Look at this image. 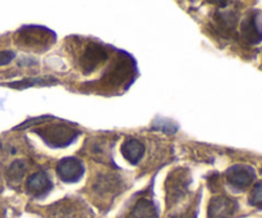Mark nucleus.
<instances>
[{
    "label": "nucleus",
    "mask_w": 262,
    "mask_h": 218,
    "mask_svg": "<svg viewBox=\"0 0 262 218\" xmlns=\"http://www.w3.org/2000/svg\"><path fill=\"white\" fill-rule=\"evenodd\" d=\"M53 189V182L45 172H36L28 177L27 191L35 197H42Z\"/></svg>",
    "instance_id": "nucleus-9"
},
{
    "label": "nucleus",
    "mask_w": 262,
    "mask_h": 218,
    "mask_svg": "<svg viewBox=\"0 0 262 218\" xmlns=\"http://www.w3.org/2000/svg\"><path fill=\"white\" fill-rule=\"evenodd\" d=\"M49 118L48 115H43V117H40V118H32V120H28L26 121V122H23L22 125L17 126V127L14 128V130H20V128H30L31 126H35V125H40V123H43L45 121H48Z\"/></svg>",
    "instance_id": "nucleus-16"
},
{
    "label": "nucleus",
    "mask_w": 262,
    "mask_h": 218,
    "mask_svg": "<svg viewBox=\"0 0 262 218\" xmlns=\"http://www.w3.org/2000/svg\"><path fill=\"white\" fill-rule=\"evenodd\" d=\"M135 68L136 64L132 56H129L128 54H123V56H119L118 61L113 64V67H110L104 78H106L109 84L118 86V85H122L123 82L129 81Z\"/></svg>",
    "instance_id": "nucleus-5"
},
{
    "label": "nucleus",
    "mask_w": 262,
    "mask_h": 218,
    "mask_svg": "<svg viewBox=\"0 0 262 218\" xmlns=\"http://www.w3.org/2000/svg\"><path fill=\"white\" fill-rule=\"evenodd\" d=\"M59 84L55 77H30V78H23L20 81H13L3 84L4 86L12 87L15 90H25L32 86H51V85Z\"/></svg>",
    "instance_id": "nucleus-11"
},
{
    "label": "nucleus",
    "mask_w": 262,
    "mask_h": 218,
    "mask_svg": "<svg viewBox=\"0 0 262 218\" xmlns=\"http://www.w3.org/2000/svg\"><path fill=\"white\" fill-rule=\"evenodd\" d=\"M107 58L109 55L104 46L97 43H90L79 59V67L84 74H91L100 66H102Z\"/></svg>",
    "instance_id": "nucleus-3"
},
{
    "label": "nucleus",
    "mask_w": 262,
    "mask_h": 218,
    "mask_svg": "<svg viewBox=\"0 0 262 218\" xmlns=\"http://www.w3.org/2000/svg\"><path fill=\"white\" fill-rule=\"evenodd\" d=\"M120 151H122V155L124 156L125 161L136 166L142 159L143 154H145V146H143L141 141L136 140V138H127L122 144Z\"/></svg>",
    "instance_id": "nucleus-10"
},
{
    "label": "nucleus",
    "mask_w": 262,
    "mask_h": 218,
    "mask_svg": "<svg viewBox=\"0 0 262 218\" xmlns=\"http://www.w3.org/2000/svg\"><path fill=\"white\" fill-rule=\"evenodd\" d=\"M241 35L248 44H260L262 41V15L258 12H251L241 25Z\"/></svg>",
    "instance_id": "nucleus-6"
},
{
    "label": "nucleus",
    "mask_w": 262,
    "mask_h": 218,
    "mask_svg": "<svg viewBox=\"0 0 262 218\" xmlns=\"http://www.w3.org/2000/svg\"><path fill=\"white\" fill-rule=\"evenodd\" d=\"M33 131L42 138L46 145L53 149L66 148V146L74 143V140L81 135V131L71 127V126L64 122L50 123L45 127L36 128Z\"/></svg>",
    "instance_id": "nucleus-2"
},
{
    "label": "nucleus",
    "mask_w": 262,
    "mask_h": 218,
    "mask_svg": "<svg viewBox=\"0 0 262 218\" xmlns=\"http://www.w3.org/2000/svg\"><path fill=\"white\" fill-rule=\"evenodd\" d=\"M26 171H27V164L22 159H18L14 161L9 166L7 171V179L10 182H15V184H19L22 181V179L25 177Z\"/></svg>",
    "instance_id": "nucleus-13"
},
{
    "label": "nucleus",
    "mask_w": 262,
    "mask_h": 218,
    "mask_svg": "<svg viewBox=\"0 0 262 218\" xmlns=\"http://www.w3.org/2000/svg\"><path fill=\"white\" fill-rule=\"evenodd\" d=\"M250 204L258 208V209H262V181H258L253 186L252 191H251Z\"/></svg>",
    "instance_id": "nucleus-14"
},
{
    "label": "nucleus",
    "mask_w": 262,
    "mask_h": 218,
    "mask_svg": "<svg viewBox=\"0 0 262 218\" xmlns=\"http://www.w3.org/2000/svg\"><path fill=\"white\" fill-rule=\"evenodd\" d=\"M227 181L233 189L242 191L253 184L256 179V172L248 164H234L225 172Z\"/></svg>",
    "instance_id": "nucleus-4"
},
{
    "label": "nucleus",
    "mask_w": 262,
    "mask_h": 218,
    "mask_svg": "<svg viewBox=\"0 0 262 218\" xmlns=\"http://www.w3.org/2000/svg\"><path fill=\"white\" fill-rule=\"evenodd\" d=\"M56 35L43 26H25L15 33V43L26 49L42 53L55 43Z\"/></svg>",
    "instance_id": "nucleus-1"
},
{
    "label": "nucleus",
    "mask_w": 262,
    "mask_h": 218,
    "mask_svg": "<svg viewBox=\"0 0 262 218\" xmlns=\"http://www.w3.org/2000/svg\"><path fill=\"white\" fill-rule=\"evenodd\" d=\"M15 54L12 50H0V66L10 63L14 59Z\"/></svg>",
    "instance_id": "nucleus-17"
},
{
    "label": "nucleus",
    "mask_w": 262,
    "mask_h": 218,
    "mask_svg": "<svg viewBox=\"0 0 262 218\" xmlns=\"http://www.w3.org/2000/svg\"><path fill=\"white\" fill-rule=\"evenodd\" d=\"M238 210V203L227 196H215L210 200L207 217L209 218H233Z\"/></svg>",
    "instance_id": "nucleus-8"
},
{
    "label": "nucleus",
    "mask_w": 262,
    "mask_h": 218,
    "mask_svg": "<svg viewBox=\"0 0 262 218\" xmlns=\"http://www.w3.org/2000/svg\"><path fill=\"white\" fill-rule=\"evenodd\" d=\"M156 123H159V126H154V128H160V131H164V132L174 133L178 130V126L169 120H159L156 121Z\"/></svg>",
    "instance_id": "nucleus-15"
},
{
    "label": "nucleus",
    "mask_w": 262,
    "mask_h": 218,
    "mask_svg": "<svg viewBox=\"0 0 262 218\" xmlns=\"http://www.w3.org/2000/svg\"><path fill=\"white\" fill-rule=\"evenodd\" d=\"M56 173H58L59 179L63 182H68V184H74V182L79 181L83 177L84 167L79 159L73 158V156H68V158H63L58 163L56 167Z\"/></svg>",
    "instance_id": "nucleus-7"
},
{
    "label": "nucleus",
    "mask_w": 262,
    "mask_h": 218,
    "mask_svg": "<svg viewBox=\"0 0 262 218\" xmlns=\"http://www.w3.org/2000/svg\"><path fill=\"white\" fill-rule=\"evenodd\" d=\"M129 218H158V209L151 200L141 199L130 212Z\"/></svg>",
    "instance_id": "nucleus-12"
}]
</instances>
